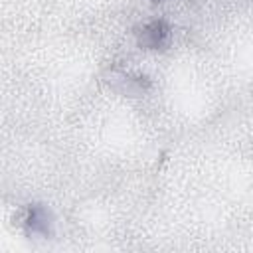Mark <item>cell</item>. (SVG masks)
Segmentation results:
<instances>
[{
  "instance_id": "7a4b0ae2",
  "label": "cell",
  "mask_w": 253,
  "mask_h": 253,
  "mask_svg": "<svg viewBox=\"0 0 253 253\" xmlns=\"http://www.w3.org/2000/svg\"><path fill=\"white\" fill-rule=\"evenodd\" d=\"M26 225L32 233L38 235H49L51 233V215L43 206H32L28 210Z\"/></svg>"
},
{
  "instance_id": "6da1fadb",
  "label": "cell",
  "mask_w": 253,
  "mask_h": 253,
  "mask_svg": "<svg viewBox=\"0 0 253 253\" xmlns=\"http://www.w3.org/2000/svg\"><path fill=\"white\" fill-rule=\"evenodd\" d=\"M168 36H170V28L166 26V22L154 20V22H148L142 28H138L136 42L144 49H160L166 45Z\"/></svg>"
}]
</instances>
